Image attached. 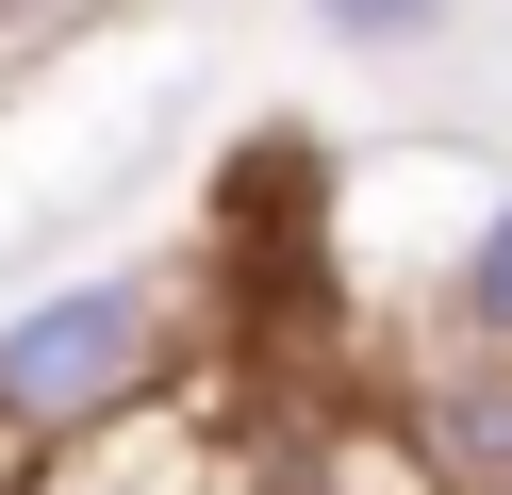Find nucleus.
<instances>
[{
  "label": "nucleus",
  "instance_id": "nucleus-2",
  "mask_svg": "<svg viewBox=\"0 0 512 495\" xmlns=\"http://www.w3.org/2000/svg\"><path fill=\"white\" fill-rule=\"evenodd\" d=\"M17 495H265L232 446H215L199 413H116V429H83V446H50V479H17Z\"/></svg>",
  "mask_w": 512,
  "mask_h": 495
},
{
  "label": "nucleus",
  "instance_id": "nucleus-1",
  "mask_svg": "<svg viewBox=\"0 0 512 495\" xmlns=\"http://www.w3.org/2000/svg\"><path fill=\"white\" fill-rule=\"evenodd\" d=\"M182 347V297L149 264H100V281H50L0 314V446H83V429L149 413Z\"/></svg>",
  "mask_w": 512,
  "mask_h": 495
},
{
  "label": "nucleus",
  "instance_id": "nucleus-3",
  "mask_svg": "<svg viewBox=\"0 0 512 495\" xmlns=\"http://www.w3.org/2000/svg\"><path fill=\"white\" fill-rule=\"evenodd\" d=\"M446 330H463L479 363H512V182H479L463 248H446Z\"/></svg>",
  "mask_w": 512,
  "mask_h": 495
},
{
  "label": "nucleus",
  "instance_id": "nucleus-4",
  "mask_svg": "<svg viewBox=\"0 0 512 495\" xmlns=\"http://www.w3.org/2000/svg\"><path fill=\"white\" fill-rule=\"evenodd\" d=\"M331 50H413V33H446V0H298Z\"/></svg>",
  "mask_w": 512,
  "mask_h": 495
}]
</instances>
